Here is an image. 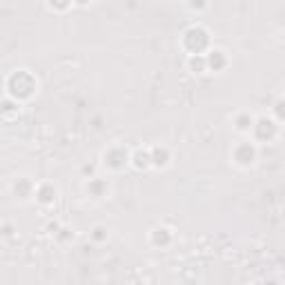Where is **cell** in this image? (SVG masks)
I'll list each match as a JSON object with an SVG mask.
<instances>
[{"label":"cell","mask_w":285,"mask_h":285,"mask_svg":"<svg viewBox=\"0 0 285 285\" xmlns=\"http://www.w3.org/2000/svg\"><path fill=\"white\" fill-rule=\"evenodd\" d=\"M9 92L14 94V96L18 98H27L31 96V92L36 89V83H33V78L27 74V71H18V74H14L9 78Z\"/></svg>","instance_id":"cell-1"},{"label":"cell","mask_w":285,"mask_h":285,"mask_svg":"<svg viewBox=\"0 0 285 285\" xmlns=\"http://www.w3.org/2000/svg\"><path fill=\"white\" fill-rule=\"evenodd\" d=\"M183 45H185V49H189L192 54H200L210 45V36H208V31L200 29V27H192V29H187L185 38H183Z\"/></svg>","instance_id":"cell-2"},{"label":"cell","mask_w":285,"mask_h":285,"mask_svg":"<svg viewBox=\"0 0 285 285\" xmlns=\"http://www.w3.org/2000/svg\"><path fill=\"white\" fill-rule=\"evenodd\" d=\"M254 127H256V136H259L261 141H270V138H274V134H276V125H274V120L261 118Z\"/></svg>","instance_id":"cell-3"},{"label":"cell","mask_w":285,"mask_h":285,"mask_svg":"<svg viewBox=\"0 0 285 285\" xmlns=\"http://www.w3.org/2000/svg\"><path fill=\"white\" fill-rule=\"evenodd\" d=\"M105 163L109 167H114V170H120V167L127 163V154L123 152V149H111V152L105 156Z\"/></svg>","instance_id":"cell-4"},{"label":"cell","mask_w":285,"mask_h":285,"mask_svg":"<svg viewBox=\"0 0 285 285\" xmlns=\"http://www.w3.org/2000/svg\"><path fill=\"white\" fill-rule=\"evenodd\" d=\"M252 158H254V149L250 147V145H241V147H238V152H236V160H238V163L248 165V163H252Z\"/></svg>","instance_id":"cell-5"},{"label":"cell","mask_w":285,"mask_h":285,"mask_svg":"<svg viewBox=\"0 0 285 285\" xmlns=\"http://www.w3.org/2000/svg\"><path fill=\"white\" fill-rule=\"evenodd\" d=\"M223 65H225V56H223V52H219V49L210 52V56H208V67H212V69H221Z\"/></svg>","instance_id":"cell-6"},{"label":"cell","mask_w":285,"mask_h":285,"mask_svg":"<svg viewBox=\"0 0 285 285\" xmlns=\"http://www.w3.org/2000/svg\"><path fill=\"white\" fill-rule=\"evenodd\" d=\"M167 158H170V156H167V149H154L152 152V163L154 165H167Z\"/></svg>","instance_id":"cell-7"},{"label":"cell","mask_w":285,"mask_h":285,"mask_svg":"<svg viewBox=\"0 0 285 285\" xmlns=\"http://www.w3.org/2000/svg\"><path fill=\"white\" fill-rule=\"evenodd\" d=\"M189 67H192V69L196 71V74H200V71H203L205 67H208V58H200V56L196 54L192 60H189Z\"/></svg>","instance_id":"cell-8"},{"label":"cell","mask_w":285,"mask_h":285,"mask_svg":"<svg viewBox=\"0 0 285 285\" xmlns=\"http://www.w3.org/2000/svg\"><path fill=\"white\" fill-rule=\"evenodd\" d=\"M149 163H152V154L138 152L136 156H134V165H136V167H147Z\"/></svg>","instance_id":"cell-9"},{"label":"cell","mask_w":285,"mask_h":285,"mask_svg":"<svg viewBox=\"0 0 285 285\" xmlns=\"http://www.w3.org/2000/svg\"><path fill=\"white\" fill-rule=\"evenodd\" d=\"M49 5L56 9H67L71 5V0H49Z\"/></svg>","instance_id":"cell-10"},{"label":"cell","mask_w":285,"mask_h":285,"mask_svg":"<svg viewBox=\"0 0 285 285\" xmlns=\"http://www.w3.org/2000/svg\"><path fill=\"white\" fill-rule=\"evenodd\" d=\"M250 127H252V118H248V116H241V118H238V130H250Z\"/></svg>","instance_id":"cell-11"},{"label":"cell","mask_w":285,"mask_h":285,"mask_svg":"<svg viewBox=\"0 0 285 285\" xmlns=\"http://www.w3.org/2000/svg\"><path fill=\"white\" fill-rule=\"evenodd\" d=\"M167 238H170V236H167V230H156V234H154V243H160V241L167 243Z\"/></svg>","instance_id":"cell-12"},{"label":"cell","mask_w":285,"mask_h":285,"mask_svg":"<svg viewBox=\"0 0 285 285\" xmlns=\"http://www.w3.org/2000/svg\"><path fill=\"white\" fill-rule=\"evenodd\" d=\"M276 114L281 116V118H285V100H281V103H276Z\"/></svg>","instance_id":"cell-13"},{"label":"cell","mask_w":285,"mask_h":285,"mask_svg":"<svg viewBox=\"0 0 285 285\" xmlns=\"http://www.w3.org/2000/svg\"><path fill=\"white\" fill-rule=\"evenodd\" d=\"M78 3H80V5H85V3H89V0H78Z\"/></svg>","instance_id":"cell-14"}]
</instances>
